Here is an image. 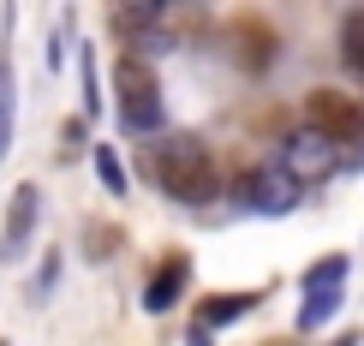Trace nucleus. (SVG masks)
<instances>
[{
  "instance_id": "f257e3e1",
  "label": "nucleus",
  "mask_w": 364,
  "mask_h": 346,
  "mask_svg": "<svg viewBox=\"0 0 364 346\" xmlns=\"http://www.w3.org/2000/svg\"><path fill=\"white\" fill-rule=\"evenodd\" d=\"M149 179L168 191L173 203H215L221 198V173L197 138H161L149 144Z\"/></svg>"
},
{
  "instance_id": "f03ea898",
  "label": "nucleus",
  "mask_w": 364,
  "mask_h": 346,
  "mask_svg": "<svg viewBox=\"0 0 364 346\" xmlns=\"http://www.w3.org/2000/svg\"><path fill=\"white\" fill-rule=\"evenodd\" d=\"M114 90H119V126L126 131H161V84H156V66L144 54H126L114 66Z\"/></svg>"
},
{
  "instance_id": "7ed1b4c3",
  "label": "nucleus",
  "mask_w": 364,
  "mask_h": 346,
  "mask_svg": "<svg viewBox=\"0 0 364 346\" xmlns=\"http://www.w3.org/2000/svg\"><path fill=\"white\" fill-rule=\"evenodd\" d=\"M305 131H316L328 144L364 138V102L346 96V90H311L305 96Z\"/></svg>"
},
{
  "instance_id": "20e7f679",
  "label": "nucleus",
  "mask_w": 364,
  "mask_h": 346,
  "mask_svg": "<svg viewBox=\"0 0 364 346\" xmlns=\"http://www.w3.org/2000/svg\"><path fill=\"white\" fill-rule=\"evenodd\" d=\"M233 203L251 209V215H287V209L305 203V185H299L293 173H281V168H251L233 185Z\"/></svg>"
},
{
  "instance_id": "39448f33",
  "label": "nucleus",
  "mask_w": 364,
  "mask_h": 346,
  "mask_svg": "<svg viewBox=\"0 0 364 346\" xmlns=\"http://www.w3.org/2000/svg\"><path fill=\"white\" fill-rule=\"evenodd\" d=\"M36 215H42V191L36 185H18L12 191V209H6V227H0V257L18 263L36 239Z\"/></svg>"
},
{
  "instance_id": "423d86ee",
  "label": "nucleus",
  "mask_w": 364,
  "mask_h": 346,
  "mask_svg": "<svg viewBox=\"0 0 364 346\" xmlns=\"http://www.w3.org/2000/svg\"><path fill=\"white\" fill-rule=\"evenodd\" d=\"M341 168V149L328 138H316V131H299V138H287V156H281V173H293L299 185L316 173H335Z\"/></svg>"
},
{
  "instance_id": "0eeeda50",
  "label": "nucleus",
  "mask_w": 364,
  "mask_h": 346,
  "mask_svg": "<svg viewBox=\"0 0 364 346\" xmlns=\"http://www.w3.org/2000/svg\"><path fill=\"white\" fill-rule=\"evenodd\" d=\"M186 281H191V257L186 251H168L156 269H149V287H144V310H173L179 298H186Z\"/></svg>"
},
{
  "instance_id": "6e6552de",
  "label": "nucleus",
  "mask_w": 364,
  "mask_h": 346,
  "mask_svg": "<svg viewBox=\"0 0 364 346\" xmlns=\"http://www.w3.org/2000/svg\"><path fill=\"white\" fill-rule=\"evenodd\" d=\"M263 305V293H209L203 298V310H197V328H209V335H215V328H227V323H239L245 317V310H257Z\"/></svg>"
},
{
  "instance_id": "1a4fd4ad",
  "label": "nucleus",
  "mask_w": 364,
  "mask_h": 346,
  "mask_svg": "<svg viewBox=\"0 0 364 346\" xmlns=\"http://www.w3.org/2000/svg\"><path fill=\"white\" fill-rule=\"evenodd\" d=\"M346 275H353V257L346 251H335V257H316L305 275H299V293H346Z\"/></svg>"
},
{
  "instance_id": "9d476101",
  "label": "nucleus",
  "mask_w": 364,
  "mask_h": 346,
  "mask_svg": "<svg viewBox=\"0 0 364 346\" xmlns=\"http://www.w3.org/2000/svg\"><path fill=\"white\" fill-rule=\"evenodd\" d=\"M341 60H346V66H358V72H364V6H358V12H346V18H341Z\"/></svg>"
},
{
  "instance_id": "9b49d317",
  "label": "nucleus",
  "mask_w": 364,
  "mask_h": 346,
  "mask_svg": "<svg viewBox=\"0 0 364 346\" xmlns=\"http://www.w3.org/2000/svg\"><path fill=\"white\" fill-rule=\"evenodd\" d=\"M346 293H311L305 305H299V328H323L328 317H335V305H341Z\"/></svg>"
},
{
  "instance_id": "f8f14e48",
  "label": "nucleus",
  "mask_w": 364,
  "mask_h": 346,
  "mask_svg": "<svg viewBox=\"0 0 364 346\" xmlns=\"http://www.w3.org/2000/svg\"><path fill=\"white\" fill-rule=\"evenodd\" d=\"M96 173H102V185L114 191V198H126V168H119V156H114V144H96Z\"/></svg>"
},
{
  "instance_id": "ddd939ff",
  "label": "nucleus",
  "mask_w": 364,
  "mask_h": 346,
  "mask_svg": "<svg viewBox=\"0 0 364 346\" xmlns=\"http://www.w3.org/2000/svg\"><path fill=\"white\" fill-rule=\"evenodd\" d=\"M12 114H18V102H12V72L0 66V161H6V149H12Z\"/></svg>"
},
{
  "instance_id": "4468645a",
  "label": "nucleus",
  "mask_w": 364,
  "mask_h": 346,
  "mask_svg": "<svg viewBox=\"0 0 364 346\" xmlns=\"http://www.w3.org/2000/svg\"><path fill=\"white\" fill-rule=\"evenodd\" d=\"M78 72H84V114H96L102 108V90H96V54H78Z\"/></svg>"
},
{
  "instance_id": "2eb2a0df",
  "label": "nucleus",
  "mask_w": 364,
  "mask_h": 346,
  "mask_svg": "<svg viewBox=\"0 0 364 346\" xmlns=\"http://www.w3.org/2000/svg\"><path fill=\"white\" fill-rule=\"evenodd\" d=\"M54 281H60V251H48V257H42V275H36V287H30V298L42 305V298L54 293Z\"/></svg>"
},
{
  "instance_id": "dca6fc26",
  "label": "nucleus",
  "mask_w": 364,
  "mask_h": 346,
  "mask_svg": "<svg viewBox=\"0 0 364 346\" xmlns=\"http://www.w3.org/2000/svg\"><path fill=\"white\" fill-rule=\"evenodd\" d=\"M186 346H215V335H209V328H191V340Z\"/></svg>"
}]
</instances>
